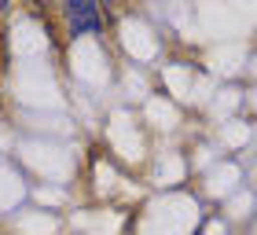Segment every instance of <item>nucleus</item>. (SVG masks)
Wrapping results in <instances>:
<instances>
[{
  "label": "nucleus",
  "mask_w": 257,
  "mask_h": 235,
  "mask_svg": "<svg viewBox=\"0 0 257 235\" xmlns=\"http://www.w3.org/2000/svg\"><path fill=\"white\" fill-rule=\"evenodd\" d=\"M66 30L74 37H88V33H99L103 30V19H99V8L92 0H70L66 4Z\"/></svg>",
  "instance_id": "nucleus-1"
},
{
  "label": "nucleus",
  "mask_w": 257,
  "mask_h": 235,
  "mask_svg": "<svg viewBox=\"0 0 257 235\" xmlns=\"http://www.w3.org/2000/svg\"><path fill=\"white\" fill-rule=\"evenodd\" d=\"M0 11H4V0H0Z\"/></svg>",
  "instance_id": "nucleus-2"
}]
</instances>
